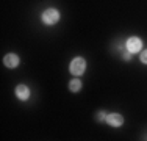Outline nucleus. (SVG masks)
Listing matches in <instances>:
<instances>
[{
    "instance_id": "1",
    "label": "nucleus",
    "mask_w": 147,
    "mask_h": 141,
    "mask_svg": "<svg viewBox=\"0 0 147 141\" xmlns=\"http://www.w3.org/2000/svg\"><path fill=\"white\" fill-rule=\"evenodd\" d=\"M69 69H71V72L74 74V75H82V74L85 72V69H86V61L83 58H80V56H77V58L72 60Z\"/></svg>"
},
{
    "instance_id": "2",
    "label": "nucleus",
    "mask_w": 147,
    "mask_h": 141,
    "mask_svg": "<svg viewBox=\"0 0 147 141\" xmlns=\"http://www.w3.org/2000/svg\"><path fill=\"white\" fill-rule=\"evenodd\" d=\"M59 20V13L57 9L50 8V9H45L42 13V22L45 25H53V24H57Z\"/></svg>"
},
{
    "instance_id": "3",
    "label": "nucleus",
    "mask_w": 147,
    "mask_h": 141,
    "mask_svg": "<svg viewBox=\"0 0 147 141\" xmlns=\"http://www.w3.org/2000/svg\"><path fill=\"white\" fill-rule=\"evenodd\" d=\"M141 45H142V42L139 38H130V39L127 41V49H128V52L130 54H136V52H139L141 50Z\"/></svg>"
},
{
    "instance_id": "4",
    "label": "nucleus",
    "mask_w": 147,
    "mask_h": 141,
    "mask_svg": "<svg viewBox=\"0 0 147 141\" xmlns=\"http://www.w3.org/2000/svg\"><path fill=\"white\" fill-rule=\"evenodd\" d=\"M107 122L111 127H121L124 124V118L121 115H117V113H111V115L107 116Z\"/></svg>"
},
{
    "instance_id": "5",
    "label": "nucleus",
    "mask_w": 147,
    "mask_h": 141,
    "mask_svg": "<svg viewBox=\"0 0 147 141\" xmlns=\"http://www.w3.org/2000/svg\"><path fill=\"white\" fill-rule=\"evenodd\" d=\"M3 63H5L6 68H16L17 64H19V56H17L16 54H8L3 58Z\"/></svg>"
},
{
    "instance_id": "6",
    "label": "nucleus",
    "mask_w": 147,
    "mask_h": 141,
    "mask_svg": "<svg viewBox=\"0 0 147 141\" xmlns=\"http://www.w3.org/2000/svg\"><path fill=\"white\" fill-rule=\"evenodd\" d=\"M16 96L20 99V100H27L30 96V91H28V88L25 86V85H19V86L16 88Z\"/></svg>"
},
{
    "instance_id": "7",
    "label": "nucleus",
    "mask_w": 147,
    "mask_h": 141,
    "mask_svg": "<svg viewBox=\"0 0 147 141\" xmlns=\"http://www.w3.org/2000/svg\"><path fill=\"white\" fill-rule=\"evenodd\" d=\"M80 88H82V82H80L78 79L71 80V83H69V89H71L72 93H77V91H80Z\"/></svg>"
},
{
    "instance_id": "8",
    "label": "nucleus",
    "mask_w": 147,
    "mask_h": 141,
    "mask_svg": "<svg viewBox=\"0 0 147 141\" xmlns=\"http://www.w3.org/2000/svg\"><path fill=\"white\" fill-rule=\"evenodd\" d=\"M141 61L144 63V64H147V50H144L141 54Z\"/></svg>"
},
{
    "instance_id": "9",
    "label": "nucleus",
    "mask_w": 147,
    "mask_h": 141,
    "mask_svg": "<svg viewBox=\"0 0 147 141\" xmlns=\"http://www.w3.org/2000/svg\"><path fill=\"white\" fill-rule=\"evenodd\" d=\"M97 119H99V121H103V119H107V116H105V113H103V111H100L99 115H97Z\"/></svg>"
},
{
    "instance_id": "10",
    "label": "nucleus",
    "mask_w": 147,
    "mask_h": 141,
    "mask_svg": "<svg viewBox=\"0 0 147 141\" xmlns=\"http://www.w3.org/2000/svg\"><path fill=\"white\" fill-rule=\"evenodd\" d=\"M124 60H127V61L130 60V52H127V54H124Z\"/></svg>"
}]
</instances>
